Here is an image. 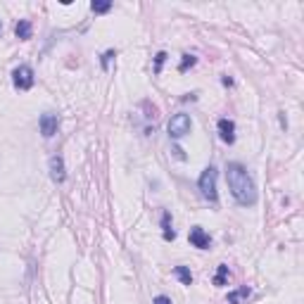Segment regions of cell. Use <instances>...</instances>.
<instances>
[{
	"label": "cell",
	"mask_w": 304,
	"mask_h": 304,
	"mask_svg": "<svg viewBox=\"0 0 304 304\" xmlns=\"http://www.w3.org/2000/svg\"><path fill=\"white\" fill-rule=\"evenodd\" d=\"M90 10L95 14H105V12L112 10V0H93L90 2Z\"/></svg>",
	"instance_id": "4fadbf2b"
},
{
	"label": "cell",
	"mask_w": 304,
	"mask_h": 304,
	"mask_svg": "<svg viewBox=\"0 0 304 304\" xmlns=\"http://www.w3.org/2000/svg\"><path fill=\"white\" fill-rule=\"evenodd\" d=\"M197 57L195 55H183V60H181V65H178V72H188L190 67H195Z\"/></svg>",
	"instance_id": "9a60e30c"
},
{
	"label": "cell",
	"mask_w": 304,
	"mask_h": 304,
	"mask_svg": "<svg viewBox=\"0 0 304 304\" xmlns=\"http://www.w3.org/2000/svg\"><path fill=\"white\" fill-rule=\"evenodd\" d=\"M48 166H50V178H53L55 183H65L67 181L65 157H62V154H53V157H50V162H48Z\"/></svg>",
	"instance_id": "52a82bcc"
},
{
	"label": "cell",
	"mask_w": 304,
	"mask_h": 304,
	"mask_svg": "<svg viewBox=\"0 0 304 304\" xmlns=\"http://www.w3.org/2000/svg\"><path fill=\"white\" fill-rule=\"evenodd\" d=\"M164 62H166V53H157V55H154V74H162Z\"/></svg>",
	"instance_id": "e0dca14e"
},
{
	"label": "cell",
	"mask_w": 304,
	"mask_h": 304,
	"mask_svg": "<svg viewBox=\"0 0 304 304\" xmlns=\"http://www.w3.org/2000/svg\"><path fill=\"white\" fill-rule=\"evenodd\" d=\"M38 129H41V133H43V138H53L55 133H57V129H60V117L53 114V112L41 114V119H38Z\"/></svg>",
	"instance_id": "5b68a950"
},
{
	"label": "cell",
	"mask_w": 304,
	"mask_h": 304,
	"mask_svg": "<svg viewBox=\"0 0 304 304\" xmlns=\"http://www.w3.org/2000/svg\"><path fill=\"white\" fill-rule=\"evenodd\" d=\"M152 304H174V302H171V300H169L166 295H157V297L152 300Z\"/></svg>",
	"instance_id": "d6986e66"
},
{
	"label": "cell",
	"mask_w": 304,
	"mask_h": 304,
	"mask_svg": "<svg viewBox=\"0 0 304 304\" xmlns=\"http://www.w3.org/2000/svg\"><path fill=\"white\" fill-rule=\"evenodd\" d=\"M0 33H2V24H0Z\"/></svg>",
	"instance_id": "44dd1931"
},
{
	"label": "cell",
	"mask_w": 304,
	"mask_h": 304,
	"mask_svg": "<svg viewBox=\"0 0 304 304\" xmlns=\"http://www.w3.org/2000/svg\"><path fill=\"white\" fill-rule=\"evenodd\" d=\"M226 181H228V190H230V195H233V200L238 205H242V207L257 205V185H254V178H252L250 171L240 162L226 164Z\"/></svg>",
	"instance_id": "6da1fadb"
},
{
	"label": "cell",
	"mask_w": 304,
	"mask_h": 304,
	"mask_svg": "<svg viewBox=\"0 0 304 304\" xmlns=\"http://www.w3.org/2000/svg\"><path fill=\"white\" fill-rule=\"evenodd\" d=\"M12 83H14V88H19V90H31L33 83H36L33 69L29 65H19L12 72Z\"/></svg>",
	"instance_id": "277c9868"
},
{
	"label": "cell",
	"mask_w": 304,
	"mask_h": 304,
	"mask_svg": "<svg viewBox=\"0 0 304 304\" xmlns=\"http://www.w3.org/2000/svg\"><path fill=\"white\" fill-rule=\"evenodd\" d=\"M228 276H230V273H228V266H226V264H221V266L217 269V276H214V285H217V288L226 285Z\"/></svg>",
	"instance_id": "5bb4252c"
},
{
	"label": "cell",
	"mask_w": 304,
	"mask_h": 304,
	"mask_svg": "<svg viewBox=\"0 0 304 304\" xmlns=\"http://www.w3.org/2000/svg\"><path fill=\"white\" fill-rule=\"evenodd\" d=\"M217 178H219V171H217V166H212V164H209L205 171L200 174V178H197V190H200V195L205 197L207 202H217L219 200Z\"/></svg>",
	"instance_id": "7a4b0ae2"
},
{
	"label": "cell",
	"mask_w": 304,
	"mask_h": 304,
	"mask_svg": "<svg viewBox=\"0 0 304 304\" xmlns=\"http://www.w3.org/2000/svg\"><path fill=\"white\" fill-rule=\"evenodd\" d=\"M250 288L247 285H242V288H238V290H233V293H228V297H226V302L228 304H242V300L245 297H250Z\"/></svg>",
	"instance_id": "8fae6325"
},
{
	"label": "cell",
	"mask_w": 304,
	"mask_h": 304,
	"mask_svg": "<svg viewBox=\"0 0 304 304\" xmlns=\"http://www.w3.org/2000/svg\"><path fill=\"white\" fill-rule=\"evenodd\" d=\"M188 240H190V245H193V247H197V250H209V247H212V238H209V233H207L202 226H193V228H190Z\"/></svg>",
	"instance_id": "8992f818"
},
{
	"label": "cell",
	"mask_w": 304,
	"mask_h": 304,
	"mask_svg": "<svg viewBox=\"0 0 304 304\" xmlns=\"http://www.w3.org/2000/svg\"><path fill=\"white\" fill-rule=\"evenodd\" d=\"M14 36L19 38V41H29L33 36V24L29 19H19L17 26H14Z\"/></svg>",
	"instance_id": "9c48e42d"
},
{
	"label": "cell",
	"mask_w": 304,
	"mask_h": 304,
	"mask_svg": "<svg viewBox=\"0 0 304 304\" xmlns=\"http://www.w3.org/2000/svg\"><path fill=\"white\" fill-rule=\"evenodd\" d=\"M171 152L176 154V159H181V162H185V159H188V157H185V152H183V148H178V145H174V148H171Z\"/></svg>",
	"instance_id": "ac0fdd59"
},
{
	"label": "cell",
	"mask_w": 304,
	"mask_h": 304,
	"mask_svg": "<svg viewBox=\"0 0 304 304\" xmlns=\"http://www.w3.org/2000/svg\"><path fill=\"white\" fill-rule=\"evenodd\" d=\"M162 235L166 242H171V240H176V230L171 228V214L169 212H164L162 214Z\"/></svg>",
	"instance_id": "30bf717a"
},
{
	"label": "cell",
	"mask_w": 304,
	"mask_h": 304,
	"mask_svg": "<svg viewBox=\"0 0 304 304\" xmlns=\"http://www.w3.org/2000/svg\"><path fill=\"white\" fill-rule=\"evenodd\" d=\"M174 276L183 283V285H193V273H190V269H188V266H176Z\"/></svg>",
	"instance_id": "7c38bea8"
},
{
	"label": "cell",
	"mask_w": 304,
	"mask_h": 304,
	"mask_svg": "<svg viewBox=\"0 0 304 304\" xmlns=\"http://www.w3.org/2000/svg\"><path fill=\"white\" fill-rule=\"evenodd\" d=\"M114 57H117V50H105V53H102V57H100V67L107 72V69H109V62H112Z\"/></svg>",
	"instance_id": "2e32d148"
},
{
	"label": "cell",
	"mask_w": 304,
	"mask_h": 304,
	"mask_svg": "<svg viewBox=\"0 0 304 304\" xmlns=\"http://www.w3.org/2000/svg\"><path fill=\"white\" fill-rule=\"evenodd\" d=\"M221 83H224V86H233V78H228V76H221Z\"/></svg>",
	"instance_id": "ffe728a7"
},
{
	"label": "cell",
	"mask_w": 304,
	"mask_h": 304,
	"mask_svg": "<svg viewBox=\"0 0 304 304\" xmlns=\"http://www.w3.org/2000/svg\"><path fill=\"white\" fill-rule=\"evenodd\" d=\"M217 129H219V138L226 143V145H233L235 143V121L233 119H219L217 124Z\"/></svg>",
	"instance_id": "ba28073f"
},
{
	"label": "cell",
	"mask_w": 304,
	"mask_h": 304,
	"mask_svg": "<svg viewBox=\"0 0 304 304\" xmlns=\"http://www.w3.org/2000/svg\"><path fill=\"white\" fill-rule=\"evenodd\" d=\"M166 129H169V136H171L174 141L185 138V136L190 133V129H193V119H190L185 112H178V114H174V117L169 119Z\"/></svg>",
	"instance_id": "3957f363"
}]
</instances>
